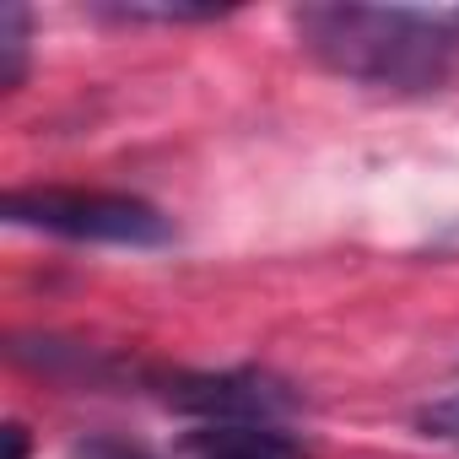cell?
<instances>
[{"mask_svg":"<svg viewBox=\"0 0 459 459\" xmlns=\"http://www.w3.org/2000/svg\"><path fill=\"white\" fill-rule=\"evenodd\" d=\"M292 28L314 65L373 92H437L459 76V12L303 6Z\"/></svg>","mask_w":459,"mask_h":459,"instance_id":"1","label":"cell"},{"mask_svg":"<svg viewBox=\"0 0 459 459\" xmlns=\"http://www.w3.org/2000/svg\"><path fill=\"white\" fill-rule=\"evenodd\" d=\"M0 216L12 227H39V233L71 238V244H114V249H157L173 238V221L125 189H65V184H33L6 189Z\"/></svg>","mask_w":459,"mask_h":459,"instance_id":"2","label":"cell"},{"mask_svg":"<svg viewBox=\"0 0 459 459\" xmlns=\"http://www.w3.org/2000/svg\"><path fill=\"white\" fill-rule=\"evenodd\" d=\"M162 400L184 416H200L205 427H221V421H260V427H276L281 416L298 411V394L260 373V368H227V373H173L162 384Z\"/></svg>","mask_w":459,"mask_h":459,"instance_id":"3","label":"cell"},{"mask_svg":"<svg viewBox=\"0 0 459 459\" xmlns=\"http://www.w3.org/2000/svg\"><path fill=\"white\" fill-rule=\"evenodd\" d=\"M189 459H303L298 437L260 421H221L189 432Z\"/></svg>","mask_w":459,"mask_h":459,"instance_id":"4","label":"cell"},{"mask_svg":"<svg viewBox=\"0 0 459 459\" xmlns=\"http://www.w3.org/2000/svg\"><path fill=\"white\" fill-rule=\"evenodd\" d=\"M28 39H33L28 6H6L0 12V87L6 92H17L28 82Z\"/></svg>","mask_w":459,"mask_h":459,"instance_id":"5","label":"cell"},{"mask_svg":"<svg viewBox=\"0 0 459 459\" xmlns=\"http://www.w3.org/2000/svg\"><path fill=\"white\" fill-rule=\"evenodd\" d=\"M98 17L108 22H211V17H227L233 6H146V0H125V6H92Z\"/></svg>","mask_w":459,"mask_h":459,"instance_id":"6","label":"cell"},{"mask_svg":"<svg viewBox=\"0 0 459 459\" xmlns=\"http://www.w3.org/2000/svg\"><path fill=\"white\" fill-rule=\"evenodd\" d=\"M416 432L459 448V389L443 394V400H432V405H421V411H416Z\"/></svg>","mask_w":459,"mask_h":459,"instance_id":"7","label":"cell"},{"mask_svg":"<svg viewBox=\"0 0 459 459\" xmlns=\"http://www.w3.org/2000/svg\"><path fill=\"white\" fill-rule=\"evenodd\" d=\"M71 459H152L141 443H130V437H119V432H87L76 448H71Z\"/></svg>","mask_w":459,"mask_h":459,"instance_id":"8","label":"cell"},{"mask_svg":"<svg viewBox=\"0 0 459 459\" xmlns=\"http://www.w3.org/2000/svg\"><path fill=\"white\" fill-rule=\"evenodd\" d=\"M6 459H28V427L6 421Z\"/></svg>","mask_w":459,"mask_h":459,"instance_id":"9","label":"cell"}]
</instances>
